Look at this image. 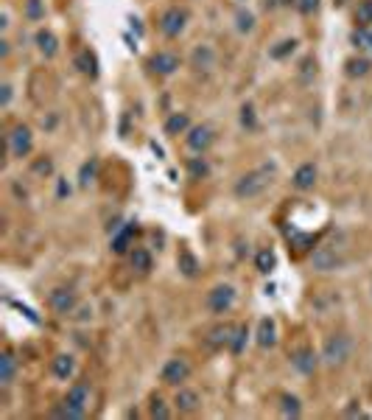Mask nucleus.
Instances as JSON below:
<instances>
[{
  "mask_svg": "<svg viewBox=\"0 0 372 420\" xmlns=\"http://www.w3.org/2000/svg\"><path fill=\"white\" fill-rule=\"evenodd\" d=\"M280 412H283V417H300L302 415V406H300V398L297 395H283L280 398Z\"/></svg>",
  "mask_w": 372,
  "mask_h": 420,
  "instance_id": "obj_34",
  "label": "nucleus"
},
{
  "mask_svg": "<svg viewBox=\"0 0 372 420\" xmlns=\"http://www.w3.org/2000/svg\"><path fill=\"white\" fill-rule=\"evenodd\" d=\"M235 28H238L241 34H252V31H255V14L246 12V9H238V14H235Z\"/></svg>",
  "mask_w": 372,
  "mask_h": 420,
  "instance_id": "obj_32",
  "label": "nucleus"
},
{
  "mask_svg": "<svg viewBox=\"0 0 372 420\" xmlns=\"http://www.w3.org/2000/svg\"><path fill=\"white\" fill-rule=\"evenodd\" d=\"M297 45H300L297 40H283V42H277V48L269 51V56H271V59H286L289 53H294Z\"/></svg>",
  "mask_w": 372,
  "mask_h": 420,
  "instance_id": "obj_35",
  "label": "nucleus"
},
{
  "mask_svg": "<svg viewBox=\"0 0 372 420\" xmlns=\"http://www.w3.org/2000/svg\"><path fill=\"white\" fill-rule=\"evenodd\" d=\"M345 261L336 255V250L333 247H317L314 252H311V266L317 269V272H336L338 266H342Z\"/></svg>",
  "mask_w": 372,
  "mask_h": 420,
  "instance_id": "obj_12",
  "label": "nucleus"
},
{
  "mask_svg": "<svg viewBox=\"0 0 372 420\" xmlns=\"http://www.w3.org/2000/svg\"><path fill=\"white\" fill-rule=\"evenodd\" d=\"M185 166H188V176H191V179H204V176L210 174V166H207V160H204L202 155H199V157H191Z\"/></svg>",
  "mask_w": 372,
  "mask_h": 420,
  "instance_id": "obj_30",
  "label": "nucleus"
},
{
  "mask_svg": "<svg viewBox=\"0 0 372 420\" xmlns=\"http://www.w3.org/2000/svg\"><path fill=\"white\" fill-rule=\"evenodd\" d=\"M274 176H277V166H274V163L258 166V168L246 171V174H241V176L235 179V185H232V194H235V199H241V202L258 199V196H263V194H266V191L271 188Z\"/></svg>",
  "mask_w": 372,
  "mask_h": 420,
  "instance_id": "obj_1",
  "label": "nucleus"
},
{
  "mask_svg": "<svg viewBox=\"0 0 372 420\" xmlns=\"http://www.w3.org/2000/svg\"><path fill=\"white\" fill-rule=\"evenodd\" d=\"M135 230H137V227H135V222H129V224L123 227V230H118V233L112 235V247H109V250H112L115 255H123V252H129Z\"/></svg>",
  "mask_w": 372,
  "mask_h": 420,
  "instance_id": "obj_20",
  "label": "nucleus"
},
{
  "mask_svg": "<svg viewBox=\"0 0 372 420\" xmlns=\"http://www.w3.org/2000/svg\"><path fill=\"white\" fill-rule=\"evenodd\" d=\"M96 174H98V160L90 157V160L81 166V171H79V185H81V188H90L92 183H96Z\"/></svg>",
  "mask_w": 372,
  "mask_h": 420,
  "instance_id": "obj_28",
  "label": "nucleus"
},
{
  "mask_svg": "<svg viewBox=\"0 0 372 420\" xmlns=\"http://www.w3.org/2000/svg\"><path fill=\"white\" fill-rule=\"evenodd\" d=\"M255 266H258L261 275H269V272H274V266H277V255H274L269 247H263V250H258V255H255Z\"/></svg>",
  "mask_w": 372,
  "mask_h": 420,
  "instance_id": "obj_26",
  "label": "nucleus"
},
{
  "mask_svg": "<svg viewBox=\"0 0 372 420\" xmlns=\"http://www.w3.org/2000/svg\"><path fill=\"white\" fill-rule=\"evenodd\" d=\"M322 365L336 370V367H345L350 362V356H353V339L347 334H333L325 339L322 345Z\"/></svg>",
  "mask_w": 372,
  "mask_h": 420,
  "instance_id": "obj_3",
  "label": "nucleus"
},
{
  "mask_svg": "<svg viewBox=\"0 0 372 420\" xmlns=\"http://www.w3.org/2000/svg\"><path fill=\"white\" fill-rule=\"evenodd\" d=\"M148 70L154 73V76H160V79H168V76H174L179 68H182V59H179V53H174V51H154L151 56H148Z\"/></svg>",
  "mask_w": 372,
  "mask_h": 420,
  "instance_id": "obj_9",
  "label": "nucleus"
},
{
  "mask_svg": "<svg viewBox=\"0 0 372 420\" xmlns=\"http://www.w3.org/2000/svg\"><path fill=\"white\" fill-rule=\"evenodd\" d=\"M148 415L157 417V420H168V417H171V409H168V404H165L160 395H151V401H148Z\"/></svg>",
  "mask_w": 372,
  "mask_h": 420,
  "instance_id": "obj_33",
  "label": "nucleus"
},
{
  "mask_svg": "<svg viewBox=\"0 0 372 420\" xmlns=\"http://www.w3.org/2000/svg\"><path fill=\"white\" fill-rule=\"evenodd\" d=\"M14 378H17V358L12 350H3V356H0V384L12 386Z\"/></svg>",
  "mask_w": 372,
  "mask_h": 420,
  "instance_id": "obj_21",
  "label": "nucleus"
},
{
  "mask_svg": "<svg viewBox=\"0 0 372 420\" xmlns=\"http://www.w3.org/2000/svg\"><path fill=\"white\" fill-rule=\"evenodd\" d=\"M34 45L45 59H53L59 53V40H56V34L51 31V28H40V31L34 34Z\"/></svg>",
  "mask_w": 372,
  "mask_h": 420,
  "instance_id": "obj_18",
  "label": "nucleus"
},
{
  "mask_svg": "<svg viewBox=\"0 0 372 420\" xmlns=\"http://www.w3.org/2000/svg\"><path fill=\"white\" fill-rule=\"evenodd\" d=\"M246 342H250V328H246V325H235V334H232L230 350H232L235 356H241L243 347H246Z\"/></svg>",
  "mask_w": 372,
  "mask_h": 420,
  "instance_id": "obj_29",
  "label": "nucleus"
},
{
  "mask_svg": "<svg viewBox=\"0 0 372 420\" xmlns=\"http://www.w3.org/2000/svg\"><path fill=\"white\" fill-rule=\"evenodd\" d=\"M213 143H215V129H213V127H207V124L191 127V129H188V135H185V146H188L194 155H204Z\"/></svg>",
  "mask_w": 372,
  "mask_h": 420,
  "instance_id": "obj_10",
  "label": "nucleus"
},
{
  "mask_svg": "<svg viewBox=\"0 0 372 420\" xmlns=\"http://www.w3.org/2000/svg\"><path fill=\"white\" fill-rule=\"evenodd\" d=\"M25 17L28 20H42L45 17V3L42 0H25Z\"/></svg>",
  "mask_w": 372,
  "mask_h": 420,
  "instance_id": "obj_36",
  "label": "nucleus"
},
{
  "mask_svg": "<svg viewBox=\"0 0 372 420\" xmlns=\"http://www.w3.org/2000/svg\"><path fill=\"white\" fill-rule=\"evenodd\" d=\"M191 68L196 73H210L215 68V51L210 45H196L191 53Z\"/></svg>",
  "mask_w": 372,
  "mask_h": 420,
  "instance_id": "obj_16",
  "label": "nucleus"
},
{
  "mask_svg": "<svg viewBox=\"0 0 372 420\" xmlns=\"http://www.w3.org/2000/svg\"><path fill=\"white\" fill-rule=\"evenodd\" d=\"M255 342H258V347H263V350H269V347L277 345V322H274L271 317H263V319L258 322Z\"/></svg>",
  "mask_w": 372,
  "mask_h": 420,
  "instance_id": "obj_17",
  "label": "nucleus"
},
{
  "mask_svg": "<svg viewBox=\"0 0 372 420\" xmlns=\"http://www.w3.org/2000/svg\"><path fill=\"white\" fill-rule=\"evenodd\" d=\"M176 263H179V269H182V275H185V278H196V275H199V261L194 258L191 250H179Z\"/></svg>",
  "mask_w": 372,
  "mask_h": 420,
  "instance_id": "obj_25",
  "label": "nucleus"
},
{
  "mask_svg": "<svg viewBox=\"0 0 372 420\" xmlns=\"http://www.w3.org/2000/svg\"><path fill=\"white\" fill-rule=\"evenodd\" d=\"M194 124H191V115L188 112H174V115H168V121H165V135L168 137H176V135H188V129H191Z\"/></svg>",
  "mask_w": 372,
  "mask_h": 420,
  "instance_id": "obj_19",
  "label": "nucleus"
},
{
  "mask_svg": "<svg viewBox=\"0 0 372 420\" xmlns=\"http://www.w3.org/2000/svg\"><path fill=\"white\" fill-rule=\"evenodd\" d=\"M56 196H59V199H65V196H70V185L65 183V179H56Z\"/></svg>",
  "mask_w": 372,
  "mask_h": 420,
  "instance_id": "obj_40",
  "label": "nucleus"
},
{
  "mask_svg": "<svg viewBox=\"0 0 372 420\" xmlns=\"http://www.w3.org/2000/svg\"><path fill=\"white\" fill-rule=\"evenodd\" d=\"M300 14H317L319 12V0H297Z\"/></svg>",
  "mask_w": 372,
  "mask_h": 420,
  "instance_id": "obj_38",
  "label": "nucleus"
},
{
  "mask_svg": "<svg viewBox=\"0 0 372 420\" xmlns=\"http://www.w3.org/2000/svg\"><path fill=\"white\" fill-rule=\"evenodd\" d=\"M241 124L246 129H258V121H255V107L252 104H243L241 107Z\"/></svg>",
  "mask_w": 372,
  "mask_h": 420,
  "instance_id": "obj_37",
  "label": "nucleus"
},
{
  "mask_svg": "<svg viewBox=\"0 0 372 420\" xmlns=\"http://www.w3.org/2000/svg\"><path fill=\"white\" fill-rule=\"evenodd\" d=\"M48 309L56 317H70V314H76V309H79V294H76V289H70V286H56V289H51V294H48Z\"/></svg>",
  "mask_w": 372,
  "mask_h": 420,
  "instance_id": "obj_6",
  "label": "nucleus"
},
{
  "mask_svg": "<svg viewBox=\"0 0 372 420\" xmlns=\"http://www.w3.org/2000/svg\"><path fill=\"white\" fill-rule=\"evenodd\" d=\"M188 378H191V362L185 356L168 358V362L163 365V370H160V381L165 386H182Z\"/></svg>",
  "mask_w": 372,
  "mask_h": 420,
  "instance_id": "obj_8",
  "label": "nucleus"
},
{
  "mask_svg": "<svg viewBox=\"0 0 372 420\" xmlns=\"http://www.w3.org/2000/svg\"><path fill=\"white\" fill-rule=\"evenodd\" d=\"M188 9H182V6H168L160 17H157V28H160V34L165 40H179L185 34V28H188Z\"/></svg>",
  "mask_w": 372,
  "mask_h": 420,
  "instance_id": "obj_4",
  "label": "nucleus"
},
{
  "mask_svg": "<svg viewBox=\"0 0 372 420\" xmlns=\"http://www.w3.org/2000/svg\"><path fill=\"white\" fill-rule=\"evenodd\" d=\"M90 406H92V386L87 381H76L68 395L62 398V404H56L53 409V417H65V420H81L90 415Z\"/></svg>",
  "mask_w": 372,
  "mask_h": 420,
  "instance_id": "obj_2",
  "label": "nucleus"
},
{
  "mask_svg": "<svg viewBox=\"0 0 372 420\" xmlns=\"http://www.w3.org/2000/svg\"><path fill=\"white\" fill-rule=\"evenodd\" d=\"M369 59H364V56H358V59H347V76L350 79H364L367 73H369Z\"/></svg>",
  "mask_w": 372,
  "mask_h": 420,
  "instance_id": "obj_31",
  "label": "nucleus"
},
{
  "mask_svg": "<svg viewBox=\"0 0 372 420\" xmlns=\"http://www.w3.org/2000/svg\"><path fill=\"white\" fill-rule=\"evenodd\" d=\"M9 101H12V84L6 81V84H3V101H0V104L9 107Z\"/></svg>",
  "mask_w": 372,
  "mask_h": 420,
  "instance_id": "obj_41",
  "label": "nucleus"
},
{
  "mask_svg": "<svg viewBox=\"0 0 372 420\" xmlns=\"http://www.w3.org/2000/svg\"><path fill=\"white\" fill-rule=\"evenodd\" d=\"M291 365H294V370L302 373V376H314L317 367L322 365V356L314 353L311 347H302V350H297V353L291 356Z\"/></svg>",
  "mask_w": 372,
  "mask_h": 420,
  "instance_id": "obj_13",
  "label": "nucleus"
},
{
  "mask_svg": "<svg viewBox=\"0 0 372 420\" xmlns=\"http://www.w3.org/2000/svg\"><path fill=\"white\" fill-rule=\"evenodd\" d=\"M317 176H319V168H317L314 163H302V166L294 171V176H291V185H294L297 191H314Z\"/></svg>",
  "mask_w": 372,
  "mask_h": 420,
  "instance_id": "obj_15",
  "label": "nucleus"
},
{
  "mask_svg": "<svg viewBox=\"0 0 372 420\" xmlns=\"http://www.w3.org/2000/svg\"><path fill=\"white\" fill-rule=\"evenodd\" d=\"M235 300H238L235 286H230V283H215V286L207 291V297H204V306H207L210 314L222 317V314H230V311H232Z\"/></svg>",
  "mask_w": 372,
  "mask_h": 420,
  "instance_id": "obj_5",
  "label": "nucleus"
},
{
  "mask_svg": "<svg viewBox=\"0 0 372 420\" xmlns=\"http://www.w3.org/2000/svg\"><path fill=\"white\" fill-rule=\"evenodd\" d=\"M76 68H79L84 76L96 79V76H98V59H96V53H92L90 48H84V51L76 56Z\"/></svg>",
  "mask_w": 372,
  "mask_h": 420,
  "instance_id": "obj_24",
  "label": "nucleus"
},
{
  "mask_svg": "<svg viewBox=\"0 0 372 420\" xmlns=\"http://www.w3.org/2000/svg\"><path fill=\"white\" fill-rule=\"evenodd\" d=\"M353 23L358 28H372V0H361L353 12Z\"/></svg>",
  "mask_w": 372,
  "mask_h": 420,
  "instance_id": "obj_27",
  "label": "nucleus"
},
{
  "mask_svg": "<svg viewBox=\"0 0 372 420\" xmlns=\"http://www.w3.org/2000/svg\"><path fill=\"white\" fill-rule=\"evenodd\" d=\"M129 263H132V269H137L140 275H148L151 266H154L151 252H148L146 247H132V250H129Z\"/></svg>",
  "mask_w": 372,
  "mask_h": 420,
  "instance_id": "obj_22",
  "label": "nucleus"
},
{
  "mask_svg": "<svg viewBox=\"0 0 372 420\" xmlns=\"http://www.w3.org/2000/svg\"><path fill=\"white\" fill-rule=\"evenodd\" d=\"M174 409L179 415H196L202 409V395L196 389H188V386H176V395H174Z\"/></svg>",
  "mask_w": 372,
  "mask_h": 420,
  "instance_id": "obj_11",
  "label": "nucleus"
},
{
  "mask_svg": "<svg viewBox=\"0 0 372 420\" xmlns=\"http://www.w3.org/2000/svg\"><path fill=\"white\" fill-rule=\"evenodd\" d=\"M51 373L59 381H70L76 376V356L73 353H56L51 358Z\"/></svg>",
  "mask_w": 372,
  "mask_h": 420,
  "instance_id": "obj_14",
  "label": "nucleus"
},
{
  "mask_svg": "<svg viewBox=\"0 0 372 420\" xmlns=\"http://www.w3.org/2000/svg\"><path fill=\"white\" fill-rule=\"evenodd\" d=\"M232 334H235V325H230V322H224V325H215L213 331H210V337H207V342L213 345V347H230V342H232Z\"/></svg>",
  "mask_w": 372,
  "mask_h": 420,
  "instance_id": "obj_23",
  "label": "nucleus"
},
{
  "mask_svg": "<svg viewBox=\"0 0 372 420\" xmlns=\"http://www.w3.org/2000/svg\"><path fill=\"white\" fill-rule=\"evenodd\" d=\"M34 171H37V174H45V176H48V174H53V163H51V157L37 160V163H34Z\"/></svg>",
  "mask_w": 372,
  "mask_h": 420,
  "instance_id": "obj_39",
  "label": "nucleus"
},
{
  "mask_svg": "<svg viewBox=\"0 0 372 420\" xmlns=\"http://www.w3.org/2000/svg\"><path fill=\"white\" fill-rule=\"evenodd\" d=\"M6 148H9V155H12L14 160L28 157L31 148H34V132H31V127L17 124V127L6 135Z\"/></svg>",
  "mask_w": 372,
  "mask_h": 420,
  "instance_id": "obj_7",
  "label": "nucleus"
}]
</instances>
